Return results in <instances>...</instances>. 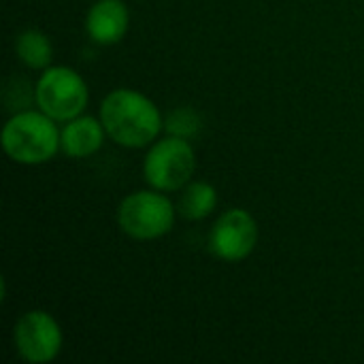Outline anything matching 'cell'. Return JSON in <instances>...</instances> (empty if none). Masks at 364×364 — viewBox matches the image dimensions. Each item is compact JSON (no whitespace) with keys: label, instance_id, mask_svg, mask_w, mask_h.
<instances>
[{"label":"cell","instance_id":"cell-1","mask_svg":"<svg viewBox=\"0 0 364 364\" xmlns=\"http://www.w3.org/2000/svg\"><path fill=\"white\" fill-rule=\"evenodd\" d=\"M100 122L107 136L122 147H145L164 128L160 109L145 94L119 87L105 96L100 105Z\"/></svg>","mask_w":364,"mask_h":364},{"label":"cell","instance_id":"cell-10","mask_svg":"<svg viewBox=\"0 0 364 364\" xmlns=\"http://www.w3.org/2000/svg\"><path fill=\"white\" fill-rule=\"evenodd\" d=\"M218 207V190L207 181H190L179 196L177 211L186 220H205Z\"/></svg>","mask_w":364,"mask_h":364},{"label":"cell","instance_id":"cell-5","mask_svg":"<svg viewBox=\"0 0 364 364\" xmlns=\"http://www.w3.org/2000/svg\"><path fill=\"white\" fill-rule=\"evenodd\" d=\"M36 107L55 122H68L83 113L90 94L83 77L68 66H47L34 87Z\"/></svg>","mask_w":364,"mask_h":364},{"label":"cell","instance_id":"cell-11","mask_svg":"<svg viewBox=\"0 0 364 364\" xmlns=\"http://www.w3.org/2000/svg\"><path fill=\"white\" fill-rule=\"evenodd\" d=\"M15 53L28 68H47L51 64L53 47L45 32L28 28L15 38Z\"/></svg>","mask_w":364,"mask_h":364},{"label":"cell","instance_id":"cell-12","mask_svg":"<svg viewBox=\"0 0 364 364\" xmlns=\"http://www.w3.org/2000/svg\"><path fill=\"white\" fill-rule=\"evenodd\" d=\"M164 128H166V132L173 134V136L192 139V136L200 130V117H198L192 109L179 107V109H175V111L166 117Z\"/></svg>","mask_w":364,"mask_h":364},{"label":"cell","instance_id":"cell-4","mask_svg":"<svg viewBox=\"0 0 364 364\" xmlns=\"http://www.w3.org/2000/svg\"><path fill=\"white\" fill-rule=\"evenodd\" d=\"M196 171V154L188 139L168 134L154 143L143 162L145 181L160 192L183 190Z\"/></svg>","mask_w":364,"mask_h":364},{"label":"cell","instance_id":"cell-6","mask_svg":"<svg viewBox=\"0 0 364 364\" xmlns=\"http://www.w3.org/2000/svg\"><path fill=\"white\" fill-rule=\"evenodd\" d=\"M17 354L30 364H45L58 358L64 335L58 320L45 309H30L19 316L13 328Z\"/></svg>","mask_w":364,"mask_h":364},{"label":"cell","instance_id":"cell-9","mask_svg":"<svg viewBox=\"0 0 364 364\" xmlns=\"http://www.w3.org/2000/svg\"><path fill=\"white\" fill-rule=\"evenodd\" d=\"M105 126L100 119L92 115H77L64 122L60 130V151L68 158H90L94 156L105 143Z\"/></svg>","mask_w":364,"mask_h":364},{"label":"cell","instance_id":"cell-7","mask_svg":"<svg viewBox=\"0 0 364 364\" xmlns=\"http://www.w3.org/2000/svg\"><path fill=\"white\" fill-rule=\"evenodd\" d=\"M258 245V224L245 209H228L218 218L209 235V250L224 262H241Z\"/></svg>","mask_w":364,"mask_h":364},{"label":"cell","instance_id":"cell-3","mask_svg":"<svg viewBox=\"0 0 364 364\" xmlns=\"http://www.w3.org/2000/svg\"><path fill=\"white\" fill-rule=\"evenodd\" d=\"M175 215V205L160 190L132 192L117 207L119 228L136 241H154L168 235Z\"/></svg>","mask_w":364,"mask_h":364},{"label":"cell","instance_id":"cell-2","mask_svg":"<svg viewBox=\"0 0 364 364\" xmlns=\"http://www.w3.org/2000/svg\"><path fill=\"white\" fill-rule=\"evenodd\" d=\"M0 143L17 164H45L60 151V130L43 111H17L2 126Z\"/></svg>","mask_w":364,"mask_h":364},{"label":"cell","instance_id":"cell-8","mask_svg":"<svg viewBox=\"0 0 364 364\" xmlns=\"http://www.w3.org/2000/svg\"><path fill=\"white\" fill-rule=\"evenodd\" d=\"M130 26V13L124 0H96L85 15V30L98 45L119 43Z\"/></svg>","mask_w":364,"mask_h":364}]
</instances>
